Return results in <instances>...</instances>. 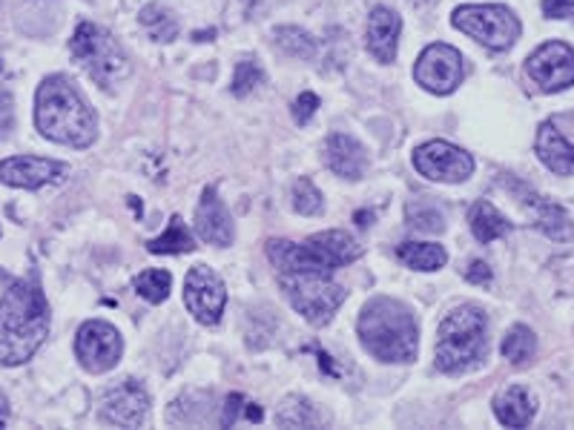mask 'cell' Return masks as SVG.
Returning a JSON list of instances; mask_svg holds the SVG:
<instances>
[{
	"instance_id": "cell-1",
	"label": "cell",
	"mask_w": 574,
	"mask_h": 430,
	"mask_svg": "<svg viewBox=\"0 0 574 430\" xmlns=\"http://www.w3.org/2000/svg\"><path fill=\"white\" fill-rule=\"evenodd\" d=\"M49 333V305L41 284L23 279L0 298V364H26Z\"/></svg>"
},
{
	"instance_id": "cell-2",
	"label": "cell",
	"mask_w": 574,
	"mask_h": 430,
	"mask_svg": "<svg viewBox=\"0 0 574 430\" xmlns=\"http://www.w3.org/2000/svg\"><path fill=\"white\" fill-rule=\"evenodd\" d=\"M35 126L49 142L67 144L75 149L92 147L98 138L95 112L64 75H49L37 87Z\"/></svg>"
},
{
	"instance_id": "cell-3",
	"label": "cell",
	"mask_w": 574,
	"mask_h": 430,
	"mask_svg": "<svg viewBox=\"0 0 574 430\" xmlns=\"http://www.w3.org/2000/svg\"><path fill=\"white\" fill-rule=\"evenodd\" d=\"M359 341L373 359L389 364L414 362L419 350V330L414 313L389 296L371 298L357 321Z\"/></svg>"
},
{
	"instance_id": "cell-4",
	"label": "cell",
	"mask_w": 574,
	"mask_h": 430,
	"mask_svg": "<svg viewBox=\"0 0 574 430\" xmlns=\"http://www.w3.org/2000/svg\"><path fill=\"white\" fill-rule=\"evenodd\" d=\"M359 245L351 233L325 230L305 241L270 238L268 259L279 273H334L359 259Z\"/></svg>"
},
{
	"instance_id": "cell-5",
	"label": "cell",
	"mask_w": 574,
	"mask_h": 430,
	"mask_svg": "<svg viewBox=\"0 0 574 430\" xmlns=\"http://www.w3.org/2000/svg\"><path fill=\"white\" fill-rule=\"evenodd\" d=\"M488 319L485 313L474 305H463L451 310L440 321L437 333V371L448 376H460L474 367H480L488 353Z\"/></svg>"
},
{
	"instance_id": "cell-6",
	"label": "cell",
	"mask_w": 574,
	"mask_h": 430,
	"mask_svg": "<svg viewBox=\"0 0 574 430\" xmlns=\"http://www.w3.org/2000/svg\"><path fill=\"white\" fill-rule=\"evenodd\" d=\"M69 49H72V58L78 60L101 87H115V83H121L130 75V60L127 55H124V49L112 41L110 32H104L101 26H95V23H78Z\"/></svg>"
},
{
	"instance_id": "cell-7",
	"label": "cell",
	"mask_w": 574,
	"mask_h": 430,
	"mask_svg": "<svg viewBox=\"0 0 574 430\" xmlns=\"http://www.w3.org/2000/svg\"><path fill=\"white\" fill-rule=\"evenodd\" d=\"M279 284L293 310L316 327L328 325L345 302V290L330 273H279Z\"/></svg>"
},
{
	"instance_id": "cell-8",
	"label": "cell",
	"mask_w": 574,
	"mask_h": 430,
	"mask_svg": "<svg viewBox=\"0 0 574 430\" xmlns=\"http://www.w3.org/2000/svg\"><path fill=\"white\" fill-rule=\"evenodd\" d=\"M451 23H454V30L474 37L477 44H483L492 53H506L520 37V21H517L515 12L508 7H497V3L460 7L451 15Z\"/></svg>"
},
{
	"instance_id": "cell-9",
	"label": "cell",
	"mask_w": 574,
	"mask_h": 430,
	"mask_svg": "<svg viewBox=\"0 0 574 430\" xmlns=\"http://www.w3.org/2000/svg\"><path fill=\"white\" fill-rule=\"evenodd\" d=\"M414 167L426 179L440 181V184H463L474 172V158L463 147H454V144L428 142L414 149Z\"/></svg>"
},
{
	"instance_id": "cell-10",
	"label": "cell",
	"mask_w": 574,
	"mask_h": 430,
	"mask_svg": "<svg viewBox=\"0 0 574 430\" xmlns=\"http://www.w3.org/2000/svg\"><path fill=\"white\" fill-rule=\"evenodd\" d=\"M184 305L193 313L195 321L213 327L222 321L224 305H227V290L216 275V270L207 264H195L190 268L184 279Z\"/></svg>"
},
{
	"instance_id": "cell-11",
	"label": "cell",
	"mask_w": 574,
	"mask_h": 430,
	"mask_svg": "<svg viewBox=\"0 0 574 430\" xmlns=\"http://www.w3.org/2000/svg\"><path fill=\"white\" fill-rule=\"evenodd\" d=\"M75 353L90 373H106L121 362L124 341H121V333L115 327L95 319L81 325L78 339H75Z\"/></svg>"
},
{
	"instance_id": "cell-12",
	"label": "cell",
	"mask_w": 574,
	"mask_h": 430,
	"mask_svg": "<svg viewBox=\"0 0 574 430\" xmlns=\"http://www.w3.org/2000/svg\"><path fill=\"white\" fill-rule=\"evenodd\" d=\"M526 72L543 92H563L574 83V49L563 41H549L529 55Z\"/></svg>"
},
{
	"instance_id": "cell-13",
	"label": "cell",
	"mask_w": 574,
	"mask_h": 430,
	"mask_svg": "<svg viewBox=\"0 0 574 430\" xmlns=\"http://www.w3.org/2000/svg\"><path fill=\"white\" fill-rule=\"evenodd\" d=\"M463 55L448 44L428 46L426 53L419 55L417 67H414V78H417L419 87H426L434 95L454 92L463 81Z\"/></svg>"
},
{
	"instance_id": "cell-14",
	"label": "cell",
	"mask_w": 574,
	"mask_h": 430,
	"mask_svg": "<svg viewBox=\"0 0 574 430\" xmlns=\"http://www.w3.org/2000/svg\"><path fill=\"white\" fill-rule=\"evenodd\" d=\"M534 149L549 170L558 176H574V112L543 121Z\"/></svg>"
},
{
	"instance_id": "cell-15",
	"label": "cell",
	"mask_w": 574,
	"mask_h": 430,
	"mask_svg": "<svg viewBox=\"0 0 574 430\" xmlns=\"http://www.w3.org/2000/svg\"><path fill=\"white\" fill-rule=\"evenodd\" d=\"M149 410L147 387L135 378H124L119 387L106 391L101 401V419L112 428H142Z\"/></svg>"
},
{
	"instance_id": "cell-16",
	"label": "cell",
	"mask_w": 574,
	"mask_h": 430,
	"mask_svg": "<svg viewBox=\"0 0 574 430\" xmlns=\"http://www.w3.org/2000/svg\"><path fill=\"white\" fill-rule=\"evenodd\" d=\"M69 167L53 158L37 156H15L0 161V181L18 190H37L46 184H60L67 179Z\"/></svg>"
},
{
	"instance_id": "cell-17",
	"label": "cell",
	"mask_w": 574,
	"mask_h": 430,
	"mask_svg": "<svg viewBox=\"0 0 574 430\" xmlns=\"http://www.w3.org/2000/svg\"><path fill=\"white\" fill-rule=\"evenodd\" d=\"M195 233L204 245L213 247H230L236 230H233V218L227 207L222 204L218 193L213 186H204L199 207H195Z\"/></svg>"
},
{
	"instance_id": "cell-18",
	"label": "cell",
	"mask_w": 574,
	"mask_h": 430,
	"mask_svg": "<svg viewBox=\"0 0 574 430\" xmlns=\"http://www.w3.org/2000/svg\"><path fill=\"white\" fill-rule=\"evenodd\" d=\"M322 156H325L328 170L336 172V176L345 181L362 179L368 170L365 147H362L359 142H353L351 135H345V133L328 135V142H325Z\"/></svg>"
},
{
	"instance_id": "cell-19",
	"label": "cell",
	"mask_w": 574,
	"mask_h": 430,
	"mask_svg": "<svg viewBox=\"0 0 574 430\" xmlns=\"http://www.w3.org/2000/svg\"><path fill=\"white\" fill-rule=\"evenodd\" d=\"M399 32H403V18L394 9L376 7L368 21V49L376 60L391 64L396 58V46H399Z\"/></svg>"
},
{
	"instance_id": "cell-20",
	"label": "cell",
	"mask_w": 574,
	"mask_h": 430,
	"mask_svg": "<svg viewBox=\"0 0 574 430\" xmlns=\"http://www.w3.org/2000/svg\"><path fill=\"white\" fill-rule=\"evenodd\" d=\"M494 416L506 428H529L538 416V399L531 396L529 387L511 385L494 399Z\"/></svg>"
},
{
	"instance_id": "cell-21",
	"label": "cell",
	"mask_w": 574,
	"mask_h": 430,
	"mask_svg": "<svg viewBox=\"0 0 574 430\" xmlns=\"http://www.w3.org/2000/svg\"><path fill=\"white\" fill-rule=\"evenodd\" d=\"M469 224L480 245H492V241L511 233V222H506V215L497 213V207H494L492 201L485 199L477 201V204L469 210Z\"/></svg>"
},
{
	"instance_id": "cell-22",
	"label": "cell",
	"mask_w": 574,
	"mask_h": 430,
	"mask_svg": "<svg viewBox=\"0 0 574 430\" xmlns=\"http://www.w3.org/2000/svg\"><path fill=\"white\" fill-rule=\"evenodd\" d=\"M396 259L405 261L410 270L434 273V270L446 268L448 252L440 245H431V241H403L396 247Z\"/></svg>"
},
{
	"instance_id": "cell-23",
	"label": "cell",
	"mask_w": 574,
	"mask_h": 430,
	"mask_svg": "<svg viewBox=\"0 0 574 430\" xmlns=\"http://www.w3.org/2000/svg\"><path fill=\"white\" fill-rule=\"evenodd\" d=\"M531 207H534V213H538V227L545 233L549 238H554V241H566V238L574 236V227L572 222H569L566 210L560 207V204H554V201H545V199H538V195H531Z\"/></svg>"
},
{
	"instance_id": "cell-24",
	"label": "cell",
	"mask_w": 574,
	"mask_h": 430,
	"mask_svg": "<svg viewBox=\"0 0 574 430\" xmlns=\"http://www.w3.org/2000/svg\"><path fill=\"white\" fill-rule=\"evenodd\" d=\"M193 247L195 241L193 236H190V230H187V224L181 222V215H172L167 230L158 238H153L147 245V250L156 252V256H181V252H190Z\"/></svg>"
},
{
	"instance_id": "cell-25",
	"label": "cell",
	"mask_w": 574,
	"mask_h": 430,
	"mask_svg": "<svg viewBox=\"0 0 574 430\" xmlns=\"http://www.w3.org/2000/svg\"><path fill=\"white\" fill-rule=\"evenodd\" d=\"M500 353H503V359H508L511 364L531 362V359H534V353H538V336H534V330H531V327L515 325L506 333V339H503Z\"/></svg>"
},
{
	"instance_id": "cell-26",
	"label": "cell",
	"mask_w": 574,
	"mask_h": 430,
	"mask_svg": "<svg viewBox=\"0 0 574 430\" xmlns=\"http://www.w3.org/2000/svg\"><path fill=\"white\" fill-rule=\"evenodd\" d=\"M138 18H142L144 30L156 37L158 44H170V41L179 37V21H176V15H172L170 9L153 3V7H144Z\"/></svg>"
},
{
	"instance_id": "cell-27",
	"label": "cell",
	"mask_w": 574,
	"mask_h": 430,
	"mask_svg": "<svg viewBox=\"0 0 574 430\" xmlns=\"http://www.w3.org/2000/svg\"><path fill=\"white\" fill-rule=\"evenodd\" d=\"M277 425L279 428H316V425H322V419L311 401L302 399V396H291V399L282 401Z\"/></svg>"
},
{
	"instance_id": "cell-28",
	"label": "cell",
	"mask_w": 574,
	"mask_h": 430,
	"mask_svg": "<svg viewBox=\"0 0 574 430\" xmlns=\"http://www.w3.org/2000/svg\"><path fill=\"white\" fill-rule=\"evenodd\" d=\"M135 293L149 302V305H161L172 290V279L167 270H147V273H138L133 282Z\"/></svg>"
},
{
	"instance_id": "cell-29",
	"label": "cell",
	"mask_w": 574,
	"mask_h": 430,
	"mask_svg": "<svg viewBox=\"0 0 574 430\" xmlns=\"http://www.w3.org/2000/svg\"><path fill=\"white\" fill-rule=\"evenodd\" d=\"M273 37H277L279 49H282L284 55H293V58L302 60H311L316 55L314 35H307V32L299 30V26H279V30L273 32Z\"/></svg>"
},
{
	"instance_id": "cell-30",
	"label": "cell",
	"mask_w": 574,
	"mask_h": 430,
	"mask_svg": "<svg viewBox=\"0 0 574 430\" xmlns=\"http://www.w3.org/2000/svg\"><path fill=\"white\" fill-rule=\"evenodd\" d=\"M405 218L414 230L419 233H442L446 230V215L440 210L428 204V201H410L405 207Z\"/></svg>"
},
{
	"instance_id": "cell-31",
	"label": "cell",
	"mask_w": 574,
	"mask_h": 430,
	"mask_svg": "<svg viewBox=\"0 0 574 430\" xmlns=\"http://www.w3.org/2000/svg\"><path fill=\"white\" fill-rule=\"evenodd\" d=\"M293 207L302 215H319L325 210L319 186L311 179H299L296 186H293Z\"/></svg>"
},
{
	"instance_id": "cell-32",
	"label": "cell",
	"mask_w": 574,
	"mask_h": 430,
	"mask_svg": "<svg viewBox=\"0 0 574 430\" xmlns=\"http://www.w3.org/2000/svg\"><path fill=\"white\" fill-rule=\"evenodd\" d=\"M261 81H265V69L254 58L241 60L239 67H236V75H233V95L247 98Z\"/></svg>"
},
{
	"instance_id": "cell-33",
	"label": "cell",
	"mask_w": 574,
	"mask_h": 430,
	"mask_svg": "<svg viewBox=\"0 0 574 430\" xmlns=\"http://www.w3.org/2000/svg\"><path fill=\"white\" fill-rule=\"evenodd\" d=\"M239 419H250V422H259L261 410L256 405H247L245 396L233 394L227 396V405L222 410V425L224 428H233V425L239 422Z\"/></svg>"
},
{
	"instance_id": "cell-34",
	"label": "cell",
	"mask_w": 574,
	"mask_h": 430,
	"mask_svg": "<svg viewBox=\"0 0 574 430\" xmlns=\"http://www.w3.org/2000/svg\"><path fill=\"white\" fill-rule=\"evenodd\" d=\"M316 110H319V95H314V92H302V95L296 98V104H293V118H296L299 126H305L307 121L314 118Z\"/></svg>"
},
{
	"instance_id": "cell-35",
	"label": "cell",
	"mask_w": 574,
	"mask_h": 430,
	"mask_svg": "<svg viewBox=\"0 0 574 430\" xmlns=\"http://www.w3.org/2000/svg\"><path fill=\"white\" fill-rule=\"evenodd\" d=\"M12 124H15V106H12V98H9V92L0 87V138L9 135Z\"/></svg>"
},
{
	"instance_id": "cell-36",
	"label": "cell",
	"mask_w": 574,
	"mask_h": 430,
	"mask_svg": "<svg viewBox=\"0 0 574 430\" xmlns=\"http://www.w3.org/2000/svg\"><path fill=\"white\" fill-rule=\"evenodd\" d=\"M543 12L545 18H574V0H543Z\"/></svg>"
},
{
	"instance_id": "cell-37",
	"label": "cell",
	"mask_w": 574,
	"mask_h": 430,
	"mask_svg": "<svg viewBox=\"0 0 574 430\" xmlns=\"http://www.w3.org/2000/svg\"><path fill=\"white\" fill-rule=\"evenodd\" d=\"M492 268L485 261H471L469 268H465V279L471 284H492Z\"/></svg>"
},
{
	"instance_id": "cell-38",
	"label": "cell",
	"mask_w": 574,
	"mask_h": 430,
	"mask_svg": "<svg viewBox=\"0 0 574 430\" xmlns=\"http://www.w3.org/2000/svg\"><path fill=\"white\" fill-rule=\"evenodd\" d=\"M7 416H9L7 405H0V428H3V425H7Z\"/></svg>"
},
{
	"instance_id": "cell-39",
	"label": "cell",
	"mask_w": 574,
	"mask_h": 430,
	"mask_svg": "<svg viewBox=\"0 0 574 430\" xmlns=\"http://www.w3.org/2000/svg\"><path fill=\"white\" fill-rule=\"evenodd\" d=\"M414 3H417V7H426V3H431V0H414Z\"/></svg>"
}]
</instances>
